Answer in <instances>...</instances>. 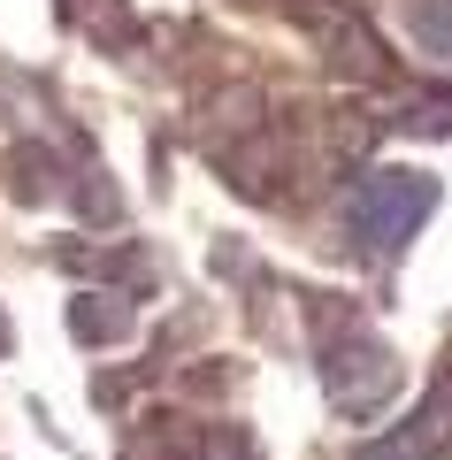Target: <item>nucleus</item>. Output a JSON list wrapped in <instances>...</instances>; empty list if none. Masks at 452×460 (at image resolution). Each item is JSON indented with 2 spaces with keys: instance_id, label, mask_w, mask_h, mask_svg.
Instances as JSON below:
<instances>
[{
  "instance_id": "obj_1",
  "label": "nucleus",
  "mask_w": 452,
  "mask_h": 460,
  "mask_svg": "<svg viewBox=\"0 0 452 460\" xmlns=\"http://www.w3.org/2000/svg\"><path fill=\"white\" fill-rule=\"evenodd\" d=\"M430 208H437V177H421V169H376V177L353 184L345 223H353V238L368 253H391V246H406L421 230Z\"/></svg>"
},
{
  "instance_id": "obj_2",
  "label": "nucleus",
  "mask_w": 452,
  "mask_h": 460,
  "mask_svg": "<svg viewBox=\"0 0 452 460\" xmlns=\"http://www.w3.org/2000/svg\"><path fill=\"white\" fill-rule=\"evenodd\" d=\"M330 392H338L345 414H376L391 392H399V361H391L376 338H353L345 353H330Z\"/></svg>"
},
{
  "instance_id": "obj_4",
  "label": "nucleus",
  "mask_w": 452,
  "mask_h": 460,
  "mask_svg": "<svg viewBox=\"0 0 452 460\" xmlns=\"http://www.w3.org/2000/svg\"><path fill=\"white\" fill-rule=\"evenodd\" d=\"M77 330H84V338H115V330H123V307H108V299H84V307H77Z\"/></svg>"
},
{
  "instance_id": "obj_3",
  "label": "nucleus",
  "mask_w": 452,
  "mask_h": 460,
  "mask_svg": "<svg viewBox=\"0 0 452 460\" xmlns=\"http://www.w3.org/2000/svg\"><path fill=\"white\" fill-rule=\"evenodd\" d=\"M437 438H445V407H437L430 422H414L406 438H391V445H376V453H360V460H430Z\"/></svg>"
}]
</instances>
